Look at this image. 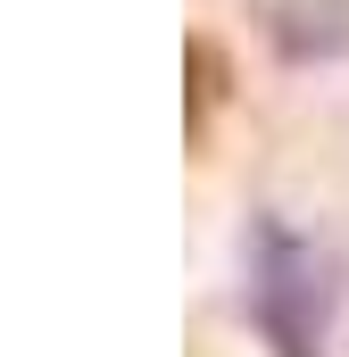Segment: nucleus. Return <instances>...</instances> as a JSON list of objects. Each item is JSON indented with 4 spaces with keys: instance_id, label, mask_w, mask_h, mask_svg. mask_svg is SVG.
Segmentation results:
<instances>
[{
    "instance_id": "2",
    "label": "nucleus",
    "mask_w": 349,
    "mask_h": 357,
    "mask_svg": "<svg viewBox=\"0 0 349 357\" xmlns=\"http://www.w3.org/2000/svg\"><path fill=\"white\" fill-rule=\"evenodd\" d=\"M274 42L291 59H349V0H283Z\"/></svg>"
},
{
    "instance_id": "1",
    "label": "nucleus",
    "mask_w": 349,
    "mask_h": 357,
    "mask_svg": "<svg viewBox=\"0 0 349 357\" xmlns=\"http://www.w3.org/2000/svg\"><path fill=\"white\" fill-rule=\"evenodd\" d=\"M242 316L266 341V357H325V341H333V266L299 225H283V216L250 225V241H242Z\"/></svg>"
}]
</instances>
